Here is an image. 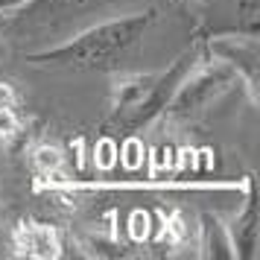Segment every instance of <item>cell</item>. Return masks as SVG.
<instances>
[{
    "instance_id": "6da1fadb",
    "label": "cell",
    "mask_w": 260,
    "mask_h": 260,
    "mask_svg": "<svg viewBox=\"0 0 260 260\" xmlns=\"http://www.w3.org/2000/svg\"><path fill=\"white\" fill-rule=\"evenodd\" d=\"M152 21V9L114 18V21H103V24L73 36L71 41H64L59 47L32 53L29 61L38 68H53V71H114L143 41Z\"/></svg>"
},
{
    "instance_id": "7a4b0ae2",
    "label": "cell",
    "mask_w": 260,
    "mask_h": 260,
    "mask_svg": "<svg viewBox=\"0 0 260 260\" xmlns=\"http://www.w3.org/2000/svg\"><path fill=\"white\" fill-rule=\"evenodd\" d=\"M240 79L237 71L225 61H216L211 68L190 73L178 82V88L173 91L170 103H167V114L170 117H196L205 108H211L219 96L231 88V82Z\"/></svg>"
},
{
    "instance_id": "3957f363",
    "label": "cell",
    "mask_w": 260,
    "mask_h": 260,
    "mask_svg": "<svg viewBox=\"0 0 260 260\" xmlns=\"http://www.w3.org/2000/svg\"><path fill=\"white\" fill-rule=\"evenodd\" d=\"M213 53L219 56V61L231 64L237 76L246 79V88L254 96V88H257V38L246 36V38L219 41V44H213Z\"/></svg>"
},
{
    "instance_id": "277c9868",
    "label": "cell",
    "mask_w": 260,
    "mask_h": 260,
    "mask_svg": "<svg viewBox=\"0 0 260 260\" xmlns=\"http://www.w3.org/2000/svg\"><path fill=\"white\" fill-rule=\"evenodd\" d=\"M15 248L21 257H59L61 254V240L56 234V228H50L44 222H18L15 228Z\"/></svg>"
},
{
    "instance_id": "5b68a950",
    "label": "cell",
    "mask_w": 260,
    "mask_h": 260,
    "mask_svg": "<svg viewBox=\"0 0 260 260\" xmlns=\"http://www.w3.org/2000/svg\"><path fill=\"white\" fill-rule=\"evenodd\" d=\"M228 237L234 246V257H254V248H257V202H254L251 184H248L243 213H237L234 225H228Z\"/></svg>"
},
{
    "instance_id": "8992f818",
    "label": "cell",
    "mask_w": 260,
    "mask_h": 260,
    "mask_svg": "<svg viewBox=\"0 0 260 260\" xmlns=\"http://www.w3.org/2000/svg\"><path fill=\"white\" fill-rule=\"evenodd\" d=\"M202 234H205V254L208 257H234V246L228 237V225H222L216 216H205L202 219Z\"/></svg>"
},
{
    "instance_id": "52a82bcc",
    "label": "cell",
    "mask_w": 260,
    "mask_h": 260,
    "mask_svg": "<svg viewBox=\"0 0 260 260\" xmlns=\"http://www.w3.org/2000/svg\"><path fill=\"white\" fill-rule=\"evenodd\" d=\"M21 132V120L15 114V106H0V141H12Z\"/></svg>"
},
{
    "instance_id": "ba28073f",
    "label": "cell",
    "mask_w": 260,
    "mask_h": 260,
    "mask_svg": "<svg viewBox=\"0 0 260 260\" xmlns=\"http://www.w3.org/2000/svg\"><path fill=\"white\" fill-rule=\"evenodd\" d=\"M32 164H36L41 173H53V170L61 167V152L53 149V146H41V149H36V155H32Z\"/></svg>"
},
{
    "instance_id": "9c48e42d",
    "label": "cell",
    "mask_w": 260,
    "mask_h": 260,
    "mask_svg": "<svg viewBox=\"0 0 260 260\" xmlns=\"http://www.w3.org/2000/svg\"><path fill=\"white\" fill-rule=\"evenodd\" d=\"M38 3H44V6H50V9L64 12V9H82V6L94 3V0H38Z\"/></svg>"
},
{
    "instance_id": "30bf717a",
    "label": "cell",
    "mask_w": 260,
    "mask_h": 260,
    "mask_svg": "<svg viewBox=\"0 0 260 260\" xmlns=\"http://www.w3.org/2000/svg\"><path fill=\"white\" fill-rule=\"evenodd\" d=\"M0 106H15V91L9 82H0Z\"/></svg>"
},
{
    "instance_id": "8fae6325",
    "label": "cell",
    "mask_w": 260,
    "mask_h": 260,
    "mask_svg": "<svg viewBox=\"0 0 260 260\" xmlns=\"http://www.w3.org/2000/svg\"><path fill=\"white\" fill-rule=\"evenodd\" d=\"M26 3H32V0H0V12H9V9H21Z\"/></svg>"
},
{
    "instance_id": "7c38bea8",
    "label": "cell",
    "mask_w": 260,
    "mask_h": 260,
    "mask_svg": "<svg viewBox=\"0 0 260 260\" xmlns=\"http://www.w3.org/2000/svg\"><path fill=\"white\" fill-rule=\"evenodd\" d=\"M3 56H6V47H3V44H0V59H3Z\"/></svg>"
}]
</instances>
